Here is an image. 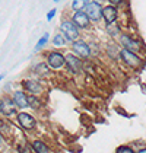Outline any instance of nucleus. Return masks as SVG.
I'll return each mask as SVG.
<instances>
[{
  "instance_id": "nucleus-7",
  "label": "nucleus",
  "mask_w": 146,
  "mask_h": 153,
  "mask_svg": "<svg viewBox=\"0 0 146 153\" xmlns=\"http://www.w3.org/2000/svg\"><path fill=\"white\" fill-rule=\"evenodd\" d=\"M72 53L79 57L80 60H89L91 59V47H89V42L85 39H77L72 42Z\"/></svg>"
},
{
  "instance_id": "nucleus-13",
  "label": "nucleus",
  "mask_w": 146,
  "mask_h": 153,
  "mask_svg": "<svg viewBox=\"0 0 146 153\" xmlns=\"http://www.w3.org/2000/svg\"><path fill=\"white\" fill-rule=\"evenodd\" d=\"M117 18H118V9L117 7H114L111 4H107V6L102 7V19H104L105 25L115 24Z\"/></svg>"
},
{
  "instance_id": "nucleus-6",
  "label": "nucleus",
  "mask_w": 146,
  "mask_h": 153,
  "mask_svg": "<svg viewBox=\"0 0 146 153\" xmlns=\"http://www.w3.org/2000/svg\"><path fill=\"white\" fill-rule=\"evenodd\" d=\"M21 86L25 94L31 96H39L44 92V86L38 79H24L21 82Z\"/></svg>"
},
{
  "instance_id": "nucleus-1",
  "label": "nucleus",
  "mask_w": 146,
  "mask_h": 153,
  "mask_svg": "<svg viewBox=\"0 0 146 153\" xmlns=\"http://www.w3.org/2000/svg\"><path fill=\"white\" fill-rule=\"evenodd\" d=\"M60 34H63V36L66 38L67 42H74V41L80 39V31L74 26V24L70 21V18H64V19H61Z\"/></svg>"
},
{
  "instance_id": "nucleus-16",
  "label": "nucleus",
  "mask_w": 146,
  "mask_h": 153,
  "mask_svg": "<svg viewBox=\"0 0 146 153\" xmlns=\"http://www.w3.org/2000/svg\"><path fill=\"white\" fill-rule=\"evenodd\" d=\"M51 42H53V45L57 48H64L66 45H67V41H66V38L63 36V34H60V32H57V34H54L53 35V38H51Z\"/></svg>"
},
{
  "instance_id": "nucleus-24",
  "label": "nucleus",
  "mask_w": 146,
  "mask_h": 153,
  "mask_svg": "<svg viewBox=\"0 0 146 153\" xmlns=\"http://www.w3.org/2000/svg\"><path fill=\"white\" fill-rule=\"evenodd\" d=\"M56 13H57V9H51V10H48V13H47V16H45L48 22L51 21V19H53V18H54V16H56Z\"/></svg>"
},
{
  "instance_id": "nucleus-5",
  "label": "nucleus",
  "mask_w": 146,
  "mask_h": 153,
  "mask_svg": "<svg viewBox=\"0 0 146 153\" xmlns=\"http://www.w3.org/2000/svg\"><path fill=\"white\" fill-rule=\"evenodd\" d=\"M18 114V108L13 104L10 95H3L0 98V115L4 118H12L16 117Z\"/></svg>"
},
{
  "instance_id": "nucleus-15",
  "label": "nucleus",
  "mask_w": 146,
  "mask_h": 153,
  "mask_svg": "<svg viewBox=\"0 0 146 153\" xmlns=\"http://www.w3.org/2000/svg\"><path fill=\"white\" fill-rule=\"evenodd\" d=\"M50 69L45 63H36L35 66H32V73H35L38 77H44V76H48L50 74Z\"/></svg>"
},
{
  "instance_id": "nucleus-9",
  "label": "nucleus",
  "mask_w": 146,
  "mask_h": 153,
  "mask_svg": "<svg viewBox=\"0 0 146 153\" xmlns=\"http://www.w3.org/2000/svg\"><path fill=\"white\" fill-rule=\"evenodd\" d=\"M118 59L121 60L123 63L126 64V66H129V67H132V69H139L140 66H142V59L137 56V54H134L132 51H127V50H120V56H118Z\"/></svg>"
},
{
  "instance_id": "nucleus-27",
  "label": "nucleus",
  "mask_w": 146,
  "mask_h": 153,
  "mask_svg": "<svg viewBox=\"0 0 146 153\" xmlns=\"http://www.w3.org/2000/svg\"><path fill=\"white\" fill-rule=\"evenodd\" d=\"M3 79H4V73H0V82H1Z\"/></svg>"
},
{
  "instance_id": "nucleus-8",
  "label": "nucleus",
  "mask_w": 146,
  "mask_h": 153,
  "mask_svg": "<svg viewBox=\"0 0 146 153\" xmlns=\"http://www.w3.org/2000/svg\"><path fill=\"white\" fill-rule=\"evenodd\" d=\"M64 57H66V69H67L69 73L77 76L79 73L83 71V61L79 59V57H76L73 53L64 54Z\"/></svg>"
},
{
  "instance_id": "nucleus-21",
  "label": "nucleus",
  "mask_w": 146,
  "mask_h": 153,
  "mask_svg": "<svg viewBox=\"0 0 146 153\" xmlns=\"http://www.w3.org/2000/svg\"><path fill=\"white\" fill-rule=\"evenodd\" d=\"M85 4H86V0H74V1H72V10H73V13L83 10V9H85Z\"/></svg>"
},
{
  "instance_id": "nucleus-12",
  "label": "nucleus",
  "mask_w": 146,
  "mask_h": 153,
  "mask_svg": "<svg viewBox=\"0 0 146 153\" xmlns=\"http://www.w3.org/2000/svg\"><path fill=\"white\" fill-rule=\"evenodd\" d=\"M13 104L16 105L18 109H26L28 108V95L25 94L22 89H18V91H13V94L10 95Z\"/></svg>"
},
{
  "instance_id": "nucleus-26",
  "label": "nucleus",
  "mask_w": 146,
  "mask_h": 153,
  "mask_svg": "<svg viewBox=\"0 0 146 153\" xmlns=\"http://www.w3.org/2000/svg\"><path fill=\"white\" fill-rule=\"evenodd\" d=\"M3 141H4V136H3V134L0 133V146L3 144Z\"/></svg>"
},
{
  "instance_id": "nucleus-11",
  "label": "nucleus",
  "mask_w": 146,
  "mask_h": 153,
  "mask_svg": "<svg viewBox=\"0 0 146 153\" xmlns=\"http://www.w3.org/2000/svg\"><path fill=\"white\" fill-rule=\"evenodd\" d=\"M70 21L74 24V26H76L79 31H80V29H89V28H91V21H89V18L86 16V13L83 12V10L72 13Z\"/></svg>"
},
{
  "instance_id": "nucleus-10",
  "label": "nucleus",
  "mask_w": 146,
  "mask_h": 153,
  "mask_svg": "<svg viewBox=\"0 0 146 153\" xmlns=\"http://www.w3.org/2000/svg\"><path fill=\"white\" fill-rule=\"evenodd\" d=\"M118 39H120V44L123 45V50L132 51L134 54H137L142 50V44L137 39H134L132 35H129V34H121L118 36Z\"/></svg>"
},
{
  "instance_id": "nucleus-4",
  "label": "nucleus",
  "mask_w": 146,
  "mask_h": 153,
  "mask_svg": "<svg viewBox=\"0 0 146 153\" xmlns=\"http://www.w3.org/2000/svg\"><path fill=\"white\" fill-rule=\"evenodd\" d=\"M16 121H18L19 127L24 130V131L31 133V131H35L36 130V120L31 112L19 111V112L16 114Z\"/></svg>"
},
{
  "instance_id": "nucleus-18",
  "label": "nucleus",
  "mask_w": 146,
  "mask_h": 153,
  "mask_svg": "<svg viewBox=\"0 0 146 153\" xmlns=\"http://www.w3.org/2000/svg\"><path fill=\"white\" fill-rule=\"evenodd\" d=\"M107 34L110 36H120L121 35V28H120V25L117 24H111V25H107Z\"/></svg>"
},
{
  "instance_id": "nucleus-3",
  "label": "nucleus",
  "mask_w": 146,
  "mask_h": 153,
  "mask_svg": "<svg viewBox=\"0 0 146 153\" xmlns=\"http://www.w3.org/2000/svg\"><path fill=\"white\" fill-rule=\"evenodd\" d=\"M83 12L86 13V16L89 18L91 24H98L101 19H102V4L99 1H95V0H88L85 4V9Z\"/></svg>"
},
{
  "instance_id": "nucleus-25",
  "label": "nucleus",
  "mask_w": 146,
  "mask_h": 153,
  "mask_svg": "<svg viewBox=\"0 0 146 153\" xmlns=\"http://www.w3.org/2000/svg\"><path fill=\"white\" fill-rule=\"evenodd\" d=\"M136 153H146V147H140V149H139Z\"/></svg>"
},
{
  "instance_id": "nucleus-17",
  "label": "nucleus",
  "mask_w": 146,
  "mask_h": 153,
  "mask_svg": "<svg viewBox=\"0 0 146 153\" xmlns=\"http://www.w3.org/2000/svg\"><path fill=\"white\" fill-rule=\"evenodd\" d=\"M41 106H42V102H41L39 96H31V95H28V108L38 111Z\"/></svg>"
},
{
  "instance_id": "nucleus-23",
  "label": "nucleus",
  "mask_w": 146,
  "mask_h": 153,
  "mask_svg": "<svg viewBox=\"0 0 146 153\" xmlns=\"http://www.w3.org/2000/svg\"><path fill=\"white\" fill-rule=\"evenodd\" d=\"M115 153H136V150H134L132 146H127V144H123V146H118L117 147V150H115Z\"/></svg>"
},
{
  "instance_id": "nucleus-14",
  "label": "nucleus",
  "mask_w": 146,
  "mask_h": 153,
  "mask_svg": "<svg viewBox=\"0 0 146 153\" xmlns=\"http://www.w3.org/2000/svg\"><path fill=\"white\" fill-rule=\"evenodd\" d=\"M31 147H32V152L34 153H51V147L41 139H35L31 143Z\"/></svg>"
},
{
  "instance_id": "nucleus-22",
  "label": "nucleus",
  "mask_w": 146,
  "mask_h": 153,
  "mask_svg": "<svg viewBox=\"0 0 146 153\" xmlns=\"http://www.w3.org/2000/svg\"><path fill=\"white\" fill-rule=\"evenodd\" d=\"M18 153H34L32 147H31V143L29 141H24V143L18 144Z\"/></svg>"
},
{
  "instance_id": "nucleus-19",
  "label": "nucleus",
  "mask_w": 146,
  "mask_h": 153,
  "mask_svg": "<svg viewBox=\"0 0 146 153\" xmlns=\"http://www.w3.org/2000/svg\"><path fill=\"white\" fill-rule=\"evenodd\" d=\"M48 41H50V34H48V32H44V34H42V36L38 39L35 48H34V53H38L39 50H42V48L45 47V44H47Z\"/></svg>"
},
{
  "instance_id": "nucleus-2",
  "label": "nucleus",
  "mask_w": 146,
  "mask_h": 153,
  "mask_svg": "<svg viewBox=\"0 0 146 153\" xmlns=\"http://www.w3.org/2000/svg\"><path fill=\"white\" fill-rule=\"evenodd\" d=\"M45 64L48 66L50 70H61L66 67V57L61 51L53 50V51H48L45 56Z\"/></svg>"
},
{
  "instance_id": "nucleus-20",
  "label": "nucleus",
  "mask_w": 146,
  "mask_h": 153,
  "mask_svg": "<svg viewBox=\"0 0 146 153\" xmlns=\"http://www.w3.org/2000/svg\"><path fill=\"white\" fill-rule=\"evenodd\" d=\"M120 50L121 48H118V45H115V44H108L107 45V54H108V57L115 60L120 56Z\"/></svg>"
}]
</instances>
